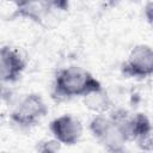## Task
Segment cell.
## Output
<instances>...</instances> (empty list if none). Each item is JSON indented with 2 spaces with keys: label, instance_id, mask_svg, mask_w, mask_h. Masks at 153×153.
Segmentation results:
<instances>
[{
  "label": "cell",
  "instance_id": "1",
  "mask_svg": "<svg viewBox=\"0 0 153 153\" xmlns=\"http://www.w3.org/2000/svg\"><path fill=\"white\" fill-rule=\"evenodd\" d=\"M129 111L116 109L109 115L99 112L90 122V131L93 137L109 152H123L127 142V120Z\"/></svg>",
  "mask_w": 153,
  "mask_h": 153
},
{
  "label": "cell",
  "instance_id": "2",
  "mask_svg": "<svg viewBox=\"0 0 153 153\" xmlns=\"http://www.w3.org/2000/svg\"><path fill=\"white\" fill-rule=\"evenodd\" d=\"M103 90L100 81L82 67L69 66L60 69L54 79L53 96L57 100L87 97Z\"/></svg>",
  "mask_w": 153,
  "mask_h": 153
},
{
  "label": "cell",
  "instance_id": "3",
  "mask_svg": "<svg viewBox=\"0 0 153 153\" xmlns=\"http://www.w3.org/2000/svg\"><path fill=\"white\" fill-rule=\"evenodd\" d=\"M48 105L38 93L26 94L11 114V121L22 128H29L37 124L48 115Z\"/></svg>",
  "mask_w": 153,
  "mask_h": 153
},
{
  "label": "cell",
  "instance_id": "4",
  "mask_svg": "<svg viewBox=\"0 0 153 153\" xmlns=\"http://www.w3.org/2000/svg\"><path fill=\"white\" fill-rule=\"evenodd\" d=\"M121 72L127 78L146 79L153 74V50L148 44L135 45L127 60L121 66Z\"/></svg>",
  "mask_w": 153,
  "mask_h": 153
},
{
  "label": "cell",
  "instance_id": "5",
  "mask_svg": "<svg viewBox=\"0 0 153 153\" xmlns=\"http://www.w3.org/2000/svg\"><path fill=\"white\" fill-rule=\"evenodd\" d=\"M49 129L54 139L66 146L76 145L82 135V124L80 120L71 114L55 117L49 123Z\"/></svg>",
  "mask_w": 153,
  "mask_h": 153
},
{
  "label": "cell",
  "instance_id": "6",
  "mask_svg": "<svg viewBox=\"0 0 153 153\" xmlns=\"http://www.w3.org/2000/svg\"><path fill=\"white\" fill-rule=\"evenodd\" d=\"M25 69V61L19 51L11 45L0 48V81L4 84L16 82Z\"/></svg>",
  "mask_w": 153,
  "mask_h": 153
},
{
  "label": "cell",
  "instance_id": "7",
  "mask_svg": "<svg viewBox=\"0 0 153 153\" xmlns=\"http://www.w3.org/2000/svg\"><path fill=\"white\" fill-rule=\"evenodd\" d=\"M127 135L141 149H152V124L147 115L142 112L130 114L127 121Z\"/></svg>",
  "mask_w": 153,
  "mask_h": 153
},
{
  "label": "cell",
  "instance_id": "8",
  "mask_svg": "<svg viewBox=\"0 0 153 153\" xmlns=\"http://www.w3.org/2000/svg\"><path fill=\"white\" fill-rule=\"evenodd\" d=\"M45 11H67L69 7V0H36Z\"/></svg>",
  "mask_w": 153,
  "mask_h": 153
},
{
  "label": "cell",
  "instance_id": "9",
  "mask_svg": "<svg viewBox=\"0 0 153 153\" xmlns=\"http://www.w3.org/2000/svg\"><path fill=\"white\" fill-rule=\"evenodd\" d=\"M60 145L61 143L54 139V140H49V141L47 140V141L39 142V147L37 148L41 152H56L60 149Z\"/></svg>",
  "mask_w": 153,
  "mask_h": 153
},
{
  "label": "cell",
  "instance_id": "10",
  "mask_svg": "<svg viewBox=\"0 0 153 153\" xmlns=\"http://www.w3.org/2000/svg\"><path fill=\"white\" fill-rule=\"evenodd\" d=\"M12 1L16 5L17 8H22V7H25V6L30 5V4H32L36 0H12Z\"/></svg>",
  "mask_w": 153,
  "mask_h": 153
},
{
  "label": "cell",
  "instance_id": "11",
  "mask_svg": "<svg viewBox=\"0 0 153 153\" xmlns=\"http://www.w3.org/2000/svg\"><path fill=\"white\" fill-rule=\"evenodd\" d=\"M4 93H5V87L2 86V82L0 81V97H2Z\"/></svg>",
  "mask_w": 153,
  "mask_h": 153
},
{
  "label": "cell",
  "instance_id": "12",
  "mask_svg": "<svg viewBox=\"0 0 153 153\" xmlns=\"http://www.w3.org/2000/svg\"><path fill=\"white\" fill-rule=\"evenodd\" d=\"M115 1H117V0H112V2H115Z\"/></svg>",
  "mask_w": 153,
  "mask_h": 153
},
{
  "label": "cell",
  "instance_id": "13",
  "mask_svg": "<svg viewBox=\"0 0 153 153\" xmlns=\"http://www.w3.org/2000/svg\"><path fill=\"white\" fill-rule=\"evenodd\" d=\"M109 1H111V2H112V0H109Z\"/></svg>",
  "mask_w": 153,
  "mask_h": 153
}]
</instances>
